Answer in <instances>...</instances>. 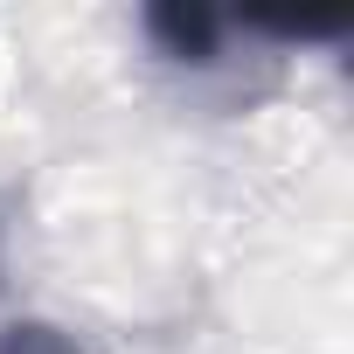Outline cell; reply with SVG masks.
Wrapping results in <instances>:
<instances>
[{
	"mask_svg": "<svg viewBox=\"0 0 354 354\" xmlns=\"http://www.w3.org/2000/svg\"><path fill=\"white\" fill-rule=\"evenodd\" d=\"M236 21L230 15H209V8H146V35L160 42L167 63H216L223 35Z\"/></svg>",
	"mask_w": 354,
	"mask_h": 354,
	"instance_id": "1",
	"label": "cell"
},
{
	"mask_svg": "<svg viewBox=\"0 0 354 354\" xmlns=\"http://www.w3.org/2000/svg\"><path fill=\"white\" fill-rule=\"evenodd\" d=\"M0 354H84V340L49 319H15V326H0Z\"/></svg>",
	"mask_w": 354,
	"mask_h": 354,
	"instance_id": "2",
	"label": "cell"
}]
</instances>
